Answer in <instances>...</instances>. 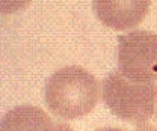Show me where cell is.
<instances>
[{
	"instance_id": "obj_1",
	"label": "cell",
	"mask_w": 157,
	"mask_h": 131,
	"mask_svg": "<svg viewBox=\"0 0 157 131\" xmlns=\"http://www.w3.org/2000/svg\"><path fill=\"white\" fill-rule=\"evenodd\" d=\"M100 86L85 68L70 65L58 69L44 86V101L48 110L62 119H77L97 106Z\"/></svg>"
},
{
	"instance_id": "obj_2",
	"label": "cell",
	"mask_w": 157,
	"mask_h": 131,
	"mask_svg": "<svg viewBox=\"0 0 157 131\" xmlns=\"http://www.w3.org/2000/svg\"><path fill=\"white\" fill-rule=\"evenodd\" d=\"M103 101L117 118L128 122H142L156 109L157 86L154 81H133L119 71H112L104 77Z\"/></svg>"
},
{
	"instance_id": "obj_3",
	"label": "cell",
	"mask_w": 157,
	"mask_h": 131,
	"mask_svg": "<svg viewBox=\"0 0 157 131\" xmlns=\"http://www.w3.org/2000/svg\"><path fill=\"white\" fill-rule=\"evenodd\" d=\"M118 69L133 81H156L157 33L133 30L118 36Z\"/></svg>"
},
{
	"instance_id": "obj_4",
	"label": "cell",
	"mask_w": 157,
	"mask_h": 131,
	"mask_svg": "<svg viewBox=\"0 0 157 131\" xmlns=\"http://www.w3.org/2000/svg\"><path fill=\"white\" fill-rule=\"evenodd\" d=\"M97 18L115 30H128L147 17L150 0H92Z\"/></svg>"
},
{
	"instance_id": "obj_5",
	"label": "cell",
	"mask_w": 157,
	"mask_h": 131,
	"mask_svg": "<svg viewBox=\"0 0 157 131\" xmlns=\"http://www.w3.org/2000/svg\"><path fill=\"white\" fill-rule=\"evenodd\" d=\"M55 122L36 106H18L3 114L2 131H53Z\"/></svg>"
},
{
	"instance_id": "obj_6",
	"label": "cell",
	"mask_w": 157,
	"mask_h": 131,
	"mask_svg": "<svg viewBox=\"0 0 157 131\" xmlns=\"http://www.w3.org/2000/svg\"><path fill=\"white\" fill-rule=\"evenodd\" d=\"M30 0H0V6H2V14H14L18 12L21 9H24L29 5Z\"/></svg>"
},
{
	"instance_id": "obj_7",
	"label": "cell",
	"mask_w": 157,
	"mask_h": 131,
	"mask_svg": "<svg viewBox=\"0 0 157 131\" xmlns=\"http://www.w3.org/2000/svg\"><path fill=\"white\" fill-rule=\"evenodd\" d=\"M136 131H157V112H154L148 119L137 122Z\"/></svg>"
},
{
	"instance_id": "obj_8",
	"label": "cell",
	"mask_w": 157,
	"mask_h": 131,
	"mask_svg": "<svg viewBox=\"0 0 157 131\" xmlns=\"http://www.w3.org/2000/svg\"><path fill=\"white\" fill-rule=\"evenodd\" d=\"M53 131H74L71 127H68L67 124H55Z\"/></svg>"
},
{
	"instance_id": "obj_9",
	"label": "cell",
	"mask_w": 157,
	"mask_h": 131,
	"mask_svg": "<svg viewBox=\"0 0 157 131\" xmlns=\"http://www.w3.org/2000/svg\"><path fill=\"white\" fill-rule=\"evenodd\" d=\"M95 131H124L121 130V128H113V127H106V128H98Z\"/></svg>"
}]
</instances>
